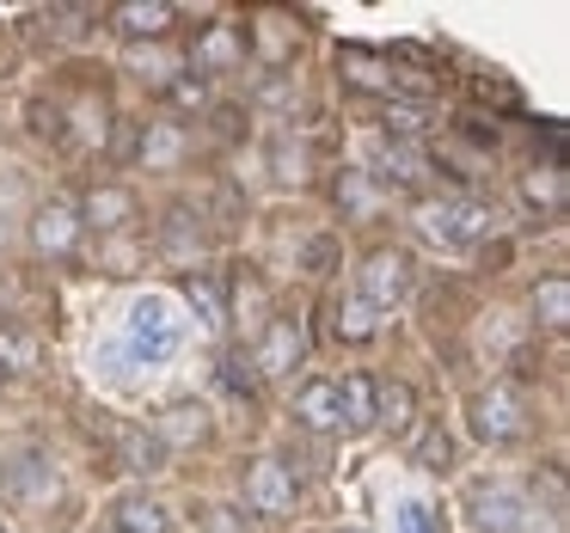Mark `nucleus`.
Instances as JSON below:
<instances>
[{
	"label": "nucleus",
	"instance_id": "nucleus-8",
	"mask_svg": "<svg viewBox=\"0 0 570 533\" xmlns=\"http://www.w3.org/2000/svg\"><path fill=\"white\" fill-rule=\"evenodd\" d=\"M31 246H38L43 258H68V251L80 246V215H75V203H62V197L38 203V215H31Z\"/></svg>",
	"mask_w": 570,
	"mask_h": 533
},
{
	"label": "nucleus",
	"instance_id": "nucleus-5",
	"mask_svg": "<svg viewBox=\"0 0 570 533\" xmlns=\"http://www.w3.org/2000/svg\"><path fill=\"white\" fill-rule=\"evenodd\" d=\"M75 215H80V234L117 239V234H129V227H136L141 203H136V190H129V185H92L87 203H80Z\"/></svg>",
	"mask_w": 570,
	"mask_h": 533
},
{
	"label": "nucleus",
	"instance_id": "nucleus-38",
	"mask_svg": "<svg viewBox=\"0 0 570 533\" xmlns=\"http://www.w3.org/2000/svg\"><path fill=\"white\" fill-rule=\"evenodd\" d=\"M0 533H13V527H7V521H0Z\"/></svg>",
	"mask_w": 570,
	"mask_h": 533
},
{
	"label": "nucleus",
	"instance_id": "nucleus-36",
	"mask_svg": "<svg viewBox=\"0 0 570 533\" xmlns=\"http://www.w3.org/2000/svg\"><path fill=\"white\" fill-rule=\"evenodd\" d=\"M234 124H239V111H215V136H222V141H234V136H239Z\"/></svg>",
	"mask_w": 570,
	"mask_h": 533
},
{
	"label": "nucleus",
	"instance_id": "nucleus-33",
	"mask_svg": "<svg viewBox=\"0 0 570 533\" xmlns=\"http://www.w3.org/2000/svg\"><path fill=\"white\" fill-rule=\"evenodd\" d=\"M258 99H264V105H288V99H295V75H276V80H264V87H258Z\"/></svg>",
	"mask_w": 570,
	"mask_h": 533
},
{
	"label": "nucleus",
	"instance_id": "nucleus-26",
	"mask_svg": "<svg viewBox=\"0 0 570 533\" xmlns=\"http://www.w3.org/2000/svg\"><path fill=\"white\" fill-rule=\"evenodd\" d=\"M166 105H173V111H209V80H203V75H185V68H178V75L173 80H166Z\"/></svg>",
	"mask_w": 570,
	"mask_h": 533
},
{
	"label": "nucleus",
	"instance_id": "nucleus-17",
	"mask_svg": "<svg viewBox=\"0 0 570 533\" xmlns=\"http://www.w3.org/2000/svg\"><path fill=\"white\" fill-rule=\"evenodd\" d=\"M117 460H124V472H141V478L166 472V447L148 430H117Z\"/></svg>",
	"mask_w": 570,
	"mask_h": 533
},
{
	"label": "nucleus",
	"instance_id": "nucleus-6",
	"mask_svg": "<svg viewBox=\"0 0 570 533\" xmlns=\"http://www.w3.org/2000/svg\"><path fill=\"white\" fill-rule=\"evenodd\" d=\"M252 368L264 374V381H288V374L301 368V319H271L258 337V349H252Z\"/></svg>",
	"mask_w": 570,
	"mask_h": 533
},
{
	"label": "nucleus",
	"instance_id": "nucleus-12",
	"mask_svg": "<svg viewBox=\"0 0 570 533\" xmlns=\"http://www.w3.org/2000/svg\"><path fill=\"white\" fill-rule=\"evenodd\" d=\"M332 337L350 344V349H368L374 337H381V313H374L356 288H344V295L332 300Z\"/></svg>",
	"mask_w": 570,
	"mask_h": 533
},
{
	"label": "nucleus",
	"instance_id": "nucleus-29",
	"mask_svg": "<svg viewBox=\"0 0 570 533\" xmlns=\"http://www.w3.org/2000/svg\"><path fill=\"white\" fill-rule=\"evenodd\" d=\"M423 129V105H405V99H386V141H411Z\"/></svg>",
	"mask_w": 570,
	"mask_h": 533
},
{
	"label": "nucleus",
	"instance_id": "nucleus-28",
	"mask_svg": "<svg viewBox=\"0 0 570 533\" xmlns=\"http://www.w3.org/2000/svg\"><path fill=\"white\" fill-rule=\"evenodd\" d=\"M344 68L356 87H374V92H386V75H393V62H374L368 50H344Z\"/></svg>",
	"mask_w": 570,
	"mask_h": 533
},
{
	"label": "nucleus",
	"instance_id": "nucleus-25",
	"mask_svg": "<svg viewBox=\"0 0 570 533\" xmlns=\"http://www.w3.org/2000/svg\"><path fill=\"white\" fill-rule=\"evenodd\" d=\"M129 75H136V80H154V87H166V80L178 75V62L160 50V43H129Z\"/></svg>",
	"mask_w": 570,
	"mask_h": 533
},
{
	"label": "nucleus",
	"instance_id": "nucleus-31",
	"mask_svg": "<svg viewBox=\"0 0 570 533\" xmlns=\"http://www.w3.org/2000/svg\"><path fill=\"white\" fill-rule=\"evenodd\" d=\"M99 264H105L111 276H129V264H136V239H129V234L99 239Z\"/></svg>",
	"mask_w": 570,
	"mask_h": 533
},
{
	"label": "nucleus",
	"instance_id": "nucleus-35",
	"mask_svg": "<svg viewBox=\"0 0 570 533\" xmlns=\"http://www.w3.org/2000/svg\"><path fill=\"white\" fill-rule=\"evenodd\" d=\"M307 264H313V270H325V264H332V239H313V246H307Z\"/></svg>",
	"mask_w": 570,
	"mask_h": 533
},
{
	"label": "nucleus",
	"instance_id": "nucleus-27",
	"mask_svg": "<svg viewBox=\"0 0 570 533\" xmlns=\"http://www.w3.org/2000/svg\"><path fill=\"white\" fill-rule=\"evenodd\" d=\"M136 337H141V344L154 337V356H166V349L178 344V332H173V319H166L160 300H141V307H136Z\"/></svg>",
	"mask_w": 570,
	"mask_h": 533
},
{
	"label": "nucleus",
	"instance_id": "nucleus-23",
	"mask_svg": "<svg viewBox=\"0 0 570 533\" xmlns=\"http://www.w3.org/2000/svg\"><path fill=\"white\" fill-rule=\"evenodd\" d=\"M411 423H417V393H411L405 381L381 386V411H374V430H393V435H405Z\"/></svg>",
	"mask_w": 570,
	"mask_h": 533
},
{
	"label": "nucleus",
	"instance_id": "nucleus-21",
	"mask_svg": "<svg viewBox=\"0 0 570 533\" xmlns=\"http://www.w3.org/2000/svg\"><path fill=\"white\" fill-rule=\"evenodd\" d=\"M239 56H246V43H239V31H234V26H209V38L197 43V68H190V75H203V80H209L215 68L239 62Z\"/></svg>",
	"mask_w": 570,
	"mask_h": 533
},
{
	"label": "nucleus",
	"instance_id": "nucleus-24",
	"mask_svg": "<svg viewBox=\"0 0 570 533\" xmlns=\"http://www.w3.org/2000/svg\"><path fill=\"white\" fill-rule=\"evenodd\" d=\"M185 295H190V307H197L203 332H227V300H222V288H215V276H190Z\"/></svg>",
	"mask_w": 570,
	"mask_h": 533
},
{
	"label": "nucleus",
	"instance_id": "nucleus-18",
	"mask_svg": "<svg viewBox=\"0 0 570 533\" xmlns=\"http://www.w3.org/2000/svg\"><path fill=\"white\" fill-rule=\"evenodd\" d=\"M533 325L540 332H564L570 325V276H546L533 288Z\"/></svg>",
	"mask_w": 570,
	"mask_h": 533
},
{
	"label": "nucleus",
	"instance_id": "nucleus-32",
	"mask_svg": "<svg viewBox=\"0 0 570 533\" xmlns=\"http://www.w3.org/2000/svg\"><path fill=\"white\" fill-rule=\"evenodd\" d=\"M271 160H276V178H301V148L288 154V136H276V148H271Z\"/></svg>",
	"mask_w": 570,
	"mask_h": 533
},
{
	"label": "nucleus",
	"instance_id": "nucleus-16",
	"mask_svg": "<svg viewBox=\"0 0 570 533\" xmlns=\"http://www.w3.org/2000/svg\"><path fill=\"white\" fill-rule=\"evenodd\" d=\"M337 411H344V430H374V411H381V381L362 368H350L337 381Z\"/></svg>",
	"mask_w": 570,
	"mask_h": 533
},
{
	"label": "nucleus",
	"instance_id": "nucleus-3",
	"mask_svg": "<svg viewBox=\"0 0 570 533\" xmlns=\"http://www.w3.org/2000/svg\"><path fill=\"white\" fill-rule=\"evenodd\" d=\"M246 509L252 515H264V521H288L295 515V496H301V484H295V466H283V460H252L246 466Z\"/></svg>",
	"mask_w": 570,
	"mask_h": 533
},
{
	"label": "nucleus",
	"instance_id": "nucleus-11",
	"mask_svg": "<svg viewBox=\"0 0 570 533\" xmlns=\"http://www.w3.org/2000/svg\"><path fill=\"white\" fill-rule=\"evenodd\" d=\"M374 178L393 190H423V178H430V160H423L417 141H381V154H374Z\"/></svg>",
	"mask_w": 570,
	"mask_h": 533
},
{
	"label": "nucleus",
	"instance_id": "nucleus-10",
	"mask_svg": "<svg viewBox=\"0 0 570 533\" xmlns=\"http://www.w3.org/2000/svg\"><path fill=\"white\" fill-rule=\"evenodd\" d=\"M295 423L307 435H337V430H344V411H337V381H301Z\"/></svg>",
	"mask_w": 570,
	"mask_h": 533
},
{
	"label": "nucleus",
	"instance_id": "nucleus-9",
	"mask_svg": "<svg viewBox=\"0 0 570 533\" xmlns=\"http://www.w3.org/2000/svg\"><path fill=\"white\" fill-rule=\"evenodd\" d=\"M173 19H178V7H166V0H124L111 13V26L124 43H160L173 31Z\"/></svg>",
	"mask_w": 570,
	"mask_h": 533
},
{
	"label": "nucleus",
	"instance_id": "nucleus-39",
	"mask_svg": "<svg viewBox=\"0 0 570 533\" xmlns=\"http://www.w3.org/2000/svg\"><path fill=\"white\" fill-rule=\"evenodd\" d=\"M0 386H7V381H0Z\"/></svg>",
	"mask_w": 570,
	"mask_h": 533
},
{
	"label": "nucleus",
	"instance_id": "nucleus-19",
	"mask_svg": "<svg viewBox=\"0 0 570 533\" xmlns=\"http://www.w3.org/2000/svg\"><path fill=\"white\" fill-rule=\"evenodd\" d=\"M178 154H185V129L178 124H141V141H136V160L148 166H173Z\"/></svg>",
	"mask_w": 570,
	"mask_h": 533
},
{
	"label": "nucleus",
	"instance_id": "nucleus-20",
	"mask_svg": "<svg viewBox=\"0 0 570 533\" xmlns=\"http://www.w3.org/2000/svg\"><path fill=\"white\" fill-rule=\"evenodd\" d=\"M521 203L540 215H558L564 209V172L558 166H533V172H521Z\"/></svg>",
	"mask_w": 570,
	"mask_h": 533
},
{
	"label": "nucleus",
	"instance_id": "nucleus-34",
	"mask_svg": "<svg viewBox=\"0 0 570 533\" xmlns=\"http://www.w3.org/2000/svg\"><path fill=\"white\" fill-rule=\"evenodd\" d=\"M31 129L38 136H62V111L56 105H31Z\"/></svg>",
	"mask_w": 570,
	"mask_h": 533
},
{
	"label": "nucleus",
	"instance_id": "nucleus-22",
	"mask_svg": "<svg viewBox=\"0 0 570 533\" xmlns=\"http://www.w3.org/2000/svg\"><path fill=\"white\" fill-rule=\"evenodd\" d=\"M38 337L31 332H19V325H0V381L7 374H38Z\"/></svg>",
	"mask_w": 570,
	"mask_h": 533
},
{
	"label": "nucleus",
	"instance_id": "nucleus-30",
	"mask_svg": "<svg viewBox=\"0 0 570 533\" xmlns=\"http://www.w3.org/2000/svg\"><path fill=\"white\" fill-rule=\"evenodd\" d=\"M417 466L423 472H448V466H454V435H448V430L423 435V442H417Z\"/></svg>",
	"mask_w": 570,
	"mask_h": 533
},
{
	"label": "nucleus",
	"instance_id": "nucleus-15",
	"mask_svg": "<svg viewBox=\"0 0 570 533\" xmlns=\"http://www.w3.org/2000/svg\"><path fill=\"white\" fill-rule=\"evenodd\" d=\"M7 491L26 496V503H56L62 478H56V466L43 454H19V460H7Z\"/></svg>",
	"mask_w": 570,
	"mask_h": 533
},
{
	"label": "nucleus",
	"instance_id": "nucleus-2",
	"mask_svg": "<svg viewBox=\"0 0 570 533\" xmlns=\"http://www.w3.org/2000/svg\"><path fill=\"white\" fill-rule=\"evenodd\" d=\"M472 435H479L484 447H509L528 435V405H521V393L509 381L484 386L479 398H472Z\"/></svg>",
	"mask_w": 570,
	"mask_h": 533
},
{
	"label": "nucleus",
	"instance_id": "nucleus-37",
	"mask_svg": "<svg viewBox=\"0 0 570 533\" xmlns=\"http://www.w3.org/2000/svg\"><path fill=\"white\" fill-rule=\"evenodd\" d=\"M344 533H368V527H344Z\"/></svg>",
	"mask_w": 570,
	"mask_h": 533
},
{
	"label": "nucleus",
	"instance_id": "nucleus-4",
	"mask_svg": "<svg viewBox=\"0 0 570 533\" xmlns=\"http://www.w3.org/2000/svg\"><path fill=\"white\" fill-rule=\"evenodd\" d=\"M356 295L368 300L374 313H393L399 300L411 295V258H405V251H393V246L368 251V258H362V288H356Z\"/></svg>",
	"mask_w": 570,
	"mask_h": 533
},
{
	"label": "nucleus",
	"instance_id": "nucleus-14",
	"mask_svg": "<svg viewBox=\"0 0 570 533\" xmlns=\"http://www.w3.org/2000/svg\"><path fill=\"white\" fill-rule=\"evenodd\" d=\"M111 533H173V509L148 491H124L111 503Z\"/></svg>",
	"mask_w": 570,
	"mask_h": 533
},
{
	"label": "nucleus",
	"instance_id": "nucleus-1",
	"mask_svg": "<svg viewBox=\"0 0 570 533\" xmlns=\"http://www.w3.org/2000/svg\"><path fill=\"white\" fill-rule=\"evenodd\" d=\"M417 227L448 251H466V246H484L497 234V209L479 197H460V203H423L417 209Z\"/></svg>",
	"mask_w": 570,
	"mask_h": 533
},
{
	"label": "nucleus",
	"instance_id": "nucleus-7",
	"mask_svg": "<svg viewBox=\"0 0 570 533\" xmlns=\"http://www.w3.org/2000/svg\"><path fill=\"white\" fill-rule=\"evenodd\" d=\"M472 521H479V533H533V509L521 491H503V484H491V491L472 496Z\"/></svg>",
	"mask_w": 570,
	"mask_h": 533
},
{
	"label": "nucleus",
	"instance_id": "nucleus-13",
	"mask_svg": "<svg viewBox=\"0 0 570 533\" xmlns=\"http://www.w3.org/2000/svg\"><path fill=\"white\" fill-rule=\"evenodd\" d=\"M154 435H160V447H197L215 435V417L197 398H178V405H166V417L154 423Z\"/></svg>",
	"mask_w": 570,
	"mask_h": 533
}]
</instances>
